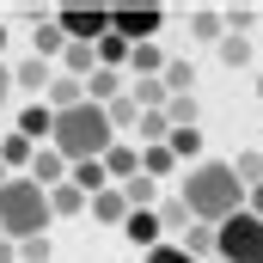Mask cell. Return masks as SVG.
Returning <instances> with one entry per match:
<instances>
[{
	"mask_svg": "<svg viewBox=\"0 0 263 263\" xmlns=\"http://www.w3.org/2000/svg\"><path fill=\"white\" fill-rule=\"evenodd\" d=\"M67 184H73L80 196H98V190H117V184H110V172H104V159H86V165H67Z\"/></svg>",
	"mask_w": 263,
	"mask_h": 263,
	"instance_id": "7c38bea8",
	"label": "cell"
},
{
	"mask_svg": "<svg viewBox=\"0 0 263 263\" xmlns=\"http://www.w3.org/2000/svg\"><path fill=\"white\" fill-rule=\"evenodd\" d=\"M159 25H165V12H159V6H141V12H135V6H123V12H110V37H123V43H153V37H159Z\"/></svg>",
	"mask_w": 263,
	"mask_h": 263,
	"instance_id": "5b68a950",
	"label": "cell"
},
{
	"mask_svg": "<svg viewBox=\"0 0 263 263\" xmlns=\"http://www.w3.org/2000/svg\"><path fill=\"white\" fill-rule=\"evenodd\" d=\"M49 129H55V110H49V104H43V98H37V104H25V110H18V135H25V141H31V147H49Z\"/></svg>",
	"mask_w": 263,
	"mask_h": 263,
	"instance_id": "30bf717a",
	"label": "cell"
},
{
	"mask_svg": "<svg viewBox=\"0 0 263 263\" xmlns=\"http://www.w3.org/2000/svg\"><path fill=\"white\" fill-rule=\"evenodd\" d=\"M178 172V159L165 153V147H141V178H153V184H165Z\"/></svg>",
	"mask_w": 263,
	"mask_h": 263,
	"instance_id": "d6986e66",
	"label": "cell"
},
{
	"mask_svg": "<svg viewBox=\"0 0 263 263\" xmlns=\"http://www.w3.org/2000/svg\"><path fill=\"white\" fill-rule=\"evenodd\" d=\"M214 257L220 263H263V220L251 208H239V214H227L214 227Z\"/></svg>",
	"mask_w": 263,
	"mask_h": 263,
	"instance_id": "277c9868",
	"label": "cell"
},
{
	"mask_svg": "<svg viewBox=\"0 0 263 263\" xmlns=\"http://www.w3.org/2000/svg\"><path fill=\"white\" fill-rule=\"evenodd\" d=\"M43 104L62 117V110H73V104H86V86H80V80H67V73H55V80H49V92H43Z\"/></svg>",
	"mask_w": 263,
	"mask_h": 263,
	"instance_id": "4fadbf2b",
	"label": "cell"
},
{
	"mask_svg": "<svg viewBox=\"0 0 263 263\" xmlns=\"http://www.w3.org/2000/svg\"><path fill=\"white\" fill-rule=\"evenodd\" d=\"M227 165H233V178H239L245 190H257V184H263V153H239V159H227Z\"/></svg>",
	"mask_w": 263,
	"mask_h": 263,
	"instance_id": "4316f807",
	"label": "cell"
},
{
	"mask_svg": "<svg viewBox=\"0 0 263 263\" xmlns=\"http://www.w3.org/2000/svg\"><path fill=\"white\" fill-rule=\"evenodd\" d=\"M214 49H220V62H227V67H251V43H245L239 31H227V37H220Z\"/></svg>",
	"mask_w": 263,
	"mask_h": 263,
	"instance_id": "484cf974",
	"label": "cell"
},
{
	"mask_svg": "<svg viewBox=\"0 0 263 263\" xmlns=\"http://www.w3.org/2000/svg\"><path fill=\"white\" fill-rule=\"evenodd\" d=\"M165 123H172V129H196V92L165 98Z\"/></svg>",
	"mask_w": 263,
	"mask_h": 263,
	"instance_id": "cb8c5ba5",
	"label": "cell"
},
{
	"mask_svg": "<svg viewBox=\"0 0 263 263\" xmlns=\"http://www.w3.org/2000/svg\"><path fill=\"white\" fill-rule=\"evenodd\" d=\"M129 67H135V80H159V73H165V49H159V43H135Z\"/></svg>",
	"mask_w": 263,
	"mask_h": 263,
	"instance_id": "9a60e30c",
	"label": "cell"
},
{
	"mask_svg": "<svg viewBox=\"0 0 263 263\" xmlns=\"http://www.w3.org/2000/svg\"><path fill=\"white\" fill-rule=\"evenodd\" d=\"M6 98H12V67L0 62V110H6Z\"/></svg>",
	"mask_w": 263,
	"mask_h": 263,
	"instance_id": "836d02e7",
	"label": "cell"
},
{
	"mask_svg": "<svg viewBox=\"0 0 263 263\" xmlns=\"http://www.w3.org/2000/svg\"><path fill=\"white\" fill-rule=\"evenodd\" d=\"M123 239H129L135 251L147 257L153 245H165V227H159V214H153V208H129V220H123Z\"/></svg>",
	"mask_w": 263,
	"mask_h": 263,
	"instance_id": "52a82bcc",
	"label": "cell"
},
{
	"mask_svg": "<svg viewBox=\"0 0 263 263\" xmlns=\"http://www.w3.org/2000/svg\"><path fill=\"white\" fill-rule=\"evenodd\" d=\"M0 49H6V25H0Z\"/></svg>",
	"mask_w": 263,
	"mask_h": 263,
	"instance_id": "8d00e7d4",
	"label": "cell"
},
{
	"mask_svg": "<svg viewBox=\"0 0 263 263\" xmlns=\"http://www.w3.org/2000/svg\"><path fill=\"white\" fill-rule=\"evenodd\" d=\"M49 190L31 184V178H6L0 184V239L25 245V239H43L49 233Z\"/></svg>",
	"mask_w": 263,
	"mask_h": 263,
	"instance_id": "3957f363",
	"label": "cell"
},
{
	"mask_svg": "<svg viewBox=\"0 0 263 263\" xmlns=\"http://www.w3.org/2000/svg\"><path fill=\"white\" fill-rule=\"evenodd\" d=\"M0 263H18V245L12 239H0Z\"/></svg>",
	"mask_w": 263,
	"mask_h": 263,
	"instance_id": "e575fe53",
	"label": "cell"
},
{
	"mask_svg": "<svg viewBox=\"0 0 263 263\" xmlns=\"http://www.w3.org/2000/svg\"><path fill=\"white\" fill-rule=\"evenodd\" d=\"M92 220L123 227V220H129V202H123V190H98V196H92Z\"/></svg>",
	"mask_w": 263,
	"mask_h": 263,
	"instance_id": "e0dca14e",
	"label": "cell"
},
{
	"mask_svg": "<svg viewBox=\"0 0 263 263\" xmlns=\"http://www.w3.org/2000/svg\"><path fill=\"white\" fill-rule=\"evenodd\" d=\"M110 98H123V73H117V67H92V73H86V104L104 110Z\"/></svg>",
	"mask_w": 263,
	"mask_h": 263,
	"instance_id": "8fae6325",
	"label": "cell"
},
{
	"mask_svg": "<svg viewBox=\"0 0 263 263\" xmlns=\"http://www.w3.org/2000/svg\"><path fill=\"white\" fill-rule=\"evenodd\" d=\"M6 178H12V172H6V165H0V184H6Z\"/></svg>",
	"mask_w": 263,
	"mask_h": 263,
	"instance_id": "d590c367",
	"label": "cell"
},
{
	"mask_svg": "<svg viewBox=\"0 0 263 263\" xmlns=\"http://www.w3.org/2000/svg\"><path fill=\"white\" fill-rule=\"evenodd\" d=\"M257 92H263V73H257Z\"/></svg>",
	"mask_w": 263,
	"mask_h": 263,
	"instance_id": "74e56055",
	"label": "cell"
},
{
	"mask_svg": "<svg viewBox=\"0 0 263 263\" xmlns=\"http://www.w3.org/2000/svg\"><path fill=\"white\" fill-rule=\"evenodd\" d=\"M49 80H55V67H49V62H25V67H12V86H25V92H49Z\"/></svg>",
	"mask_w": 263,
	"mask_h": 263,
	"instance_id": "ffe728a7",
	"label": "cell"
},
{
	"mask_svg": "<svg viewBox=\"0 0 263 263\" xmlns=\"http://www.w3.org/2000/svg\"><path fill=\"white\" fill-rule=\"evenodd\" d=\"M80 208H86V196H80L73 184H55V190H49V214H80Z\"/></svg>",
	"mask_w": 263,
	"mask_h": 263,
	"instance_id": "f1b7e54d",
	"label": "cell"
},
{
	"mask_svg": "<svg viewBox=\"0 0 263 263\" xmlns=\"http://www.w3.org/2000/svg\"><path fill=\"white\" fill-rule=\"evenodd\" d=\"M135 135H141V147H165V135H172L165 110H141V117H135Z\"/></svg>",
	"mask_w": 263,
	"mask_h": 263,
	"instance_id": "ac0fdd59",
	"label": "cell"
},
{
	"mask_svg": "<svg viewBox=\"0 0 263 263\" xmlns=\"http://www.w3.org/2000/svg\"><path fill=\"white\" fill-rule=\"evenodd\" d=\"M153 214H159L165 233H184V227H190V208H184V202H165V208H153Z\"/></svg>",
	"mask_w": 263,
	"mask_h": 263,
	"instance_id": "4dcf8cb0",
	"label": "cell"
},
{
	"mask_svg": "<svg viewBox=\"0 0 263 263\" xmlns=\"http://www.w3.org/2000/svg\"><path fill=\"white\" fill-rule=\"evenodd\" d=\"M31 153H37V147H31L25 135H0V165H6V172H12V165H31Z\"/></svg>",
	"mask_w": 263,
	"mask_h": 263,
	"instance_id": "d4e9b609",
	"label": "cell"
},
{
	"mask_svg": "<svg viewBox=\"0 0 263 263\" xmlns=\"http://www.w3.org/2000/svg\"><path fill=\"white\" fill-rule=\"evenodd\" d=\"M25 178H31V184H43V190H55V184H67V159L55 153V147H37Z\"/></svg>",
	"mask_w": 263,
	"mask_h": 263,
	"instance_id": "9c48e42d",
	"label": "cell"
},
{
	"mask_svg": "<svg viewBox=\"0 0 263 263\" xmlns=\"http://www.w3.org/2000/svg\"><path fill=\"white\" fill-rule=\"evenodd\" d=\"M110 141H117V129H110V117H104L98 104H73V110L55 117V129H49V147L62 153L67 165L104 159V153H110Z\"/></svg>",
	"mask_w": 263,
	"mask_h": 263,
	"instance_id": "7a4b0ae2",
	"label": "cell"
},
{
	"mask_svg": "<svg viewBox=\"0 0 263 263\" xmlns=\"http://www.w3.org/2000/svg\"><path fill=\"white\" fill-rule=\"evenodd\" d=\"M141 263H196V257H184V245H153Z\"/></svg>",
	"mask_w": 263,
	"mask_h": 263,
	"instance_id": "d6a6232c",
	"label": "cell"
},
{
	"mask_svg": "<svg viewBox=\"0 0 263 263\" xmlns=\"http://www.w3.org/2000/svg\"><path fill=\"white\" fill-rule=\"evenodd\" d=\"M184 208H190V220L196 227H220L227 214H239L245 208V184L233 178V165L227 159H202L190 165V178H184Z\"/></svg>",
	"mask_w": 263,
	"mask_h": 263,
	"instance_id": "6da1fadb",
	"label": "cell"
},
{
	"mask_svg": "<svg viewBox=\"0 0 263 263\" xmlns=\"http://www.w3.org/2000/svg\"><path fill=\"white\" fill-rule=\"evenodd\" d=\"M104 117H110V129H135V117H141V110H135L129 92H123V98H110V104H104Z\"/></svg>",
	"mask_w": 263,
	"mask_h": 263,
	"instance_id": "f546056e",
	"label": "cell"
},
{
	"mask_svg": "<svg viewBox=\"0 0 263 263\" xmlns=\"http://www.w3.org/2000/svg\"><path fill=\"white\" fill-rule=\"evenodd\" d=\"M104 172H110V184H129V178H141V147L135 141H110V153H104Z\"/></svg>",
	"mask_w": 263,
	"mask_h": 263,
	"instance_id": "ba28073f",
	"label": "cell"
},
{
	"mask_svg": "<svg viewBox=\"0 0 263 263\" xmlns=\"http://www.w3.org/2000/svg\"><path fill=\"white\" fill-rule=\"evenodd\" d=\"M165 153L178 165H202V129H172L165 135Z\"/></svg>",
	"mask_w": 263,
	"mask_h": 263,
	"instance_id": "5bb4252c",
	"label": "cell"
},
{
	"mask_svg": "<svg viewBox=\"0 0 263 263\" xmlns=\"http://www.w3.org/2000/svg\"><path fill=\"white\" fill-rule=\"evenodd\" d=\"M190 31H196V43H220V37H227V25H220V12H214V6L190 12Z\"/></svg>",
	"mask_w": 263,
	"mask_h": 263,
	"instance_id": "7402d4cb",
	"label": "cell"
},
{
	"mask_svg": "<svg viewBox=\"0 0 263 263\" xmlns=\"http://www.w3.org/2000/svg\"><path fill=\"white\" fill-rule=\"evenodd\" d=\"M159 86H165L172 98H184V92L196 86V67H190V62H165V73H159Z\"/></svg>",
	"mask_w": 263,
	"mask_h": 263,
	"instance_id": "44dd1931",
	"label": "cell"
},
{
	"mask_svg": "<svg viewBox=\"0 0 263 263\" xmlns=\"http://www.w3.org/2000/svg\"><path fill=\"white\" fill-rule=\"evenodd\" d=\"M37 62H62V49H67V37H62V25L55 18H37Z\"/></svg>",
	"mask_w": 263,
	"mask_h": 263,
	"instance_id": "2e32d148",
	"label": "cell"
},
{
	"mask_svg": "<svg viewBox=\"0 0 263 263\" xmlns=\"http://www.w3.org/2000/svg\"><path fill=\"white\" fill-rule=\"evenodd\" d=\"M55 25H62L67 43H98V37L110 31V12H98V6H67V12H55Z\"/></svg>",
	"mask_w": 263,
	"mask_h": 263,
	"instance_id": "8992f818",
	"label": "cell"
},
{
	"mask_svg": "<svg viewBox=\"0 0 263 263\" xmlns=\"http://www.w3.org/2000/svg\"><path fill=\"white\" fill-rule=\"evenodd\" d=\"M208 263H220V257H208Z\"/></svg>",
	"mask_w": 263,
	"mask_h": 263,
	"instance_id": "f35d334b",
	"label": "cell"
},
{
	"mask_svg": "<svg viewBox=\"0 0 263 263\" xmlns=\"http://www.w3.org/2000/svg\"><path fill=\"white\" fill-rule=\"evenodd\" d=\"M18 263H49V233L43 239H25L18 245Z\"/></svg>",
	"mask_w": 263,
	"mask_h": 263,
	"instance_id": "1f68e13d",
	"label": "cell"
},
{
	"mask_svg": "<svg viewBox=\"0 0 263 263\" xmlns=\"http://www.w3.org/2000/svg\"><path fill=\"white\" fill-rule=\"evenodd\" d=\"M117 190H123L129 208H153V196H159V184H153V178H129V184H117Z\"/></svg>",
	"mask_w": 263,
	"mask_h": 263,
	"instance_id": "83f0119b",
	"label": "cell"
},
{
	"mask_svg": "<svg viewBox=\"0 0 263 263\" xmlns=\"http://www.w3.org/2000/svg\"><path fill=\"white\" fill-rule=\"evenodd\" d=\"M184 257H214V227H196V220H190V227H184Z\"/></svg>",
	"mask_w": 263,
	"mask_h": 263,
	"instance_id": "603a6c76",
	"label": "cell"
}]
</instances>
